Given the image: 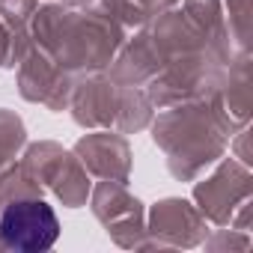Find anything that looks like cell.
<instances>
[{"instance_id": "cell-1", "label": "cell", "mask_w": 253, "mask_h": 253, "mask_svg": "<svg viewBox=\"0 0 253 253\" xmlns=\"http://www.w3.org/2000/svg\"><path fill=\"white\" fill-rule=\"evenodd\" d=\"M60 235V220L45 200H12L0 211V241L9 250L39 253Z\"/></svg>"}]
</instances>
